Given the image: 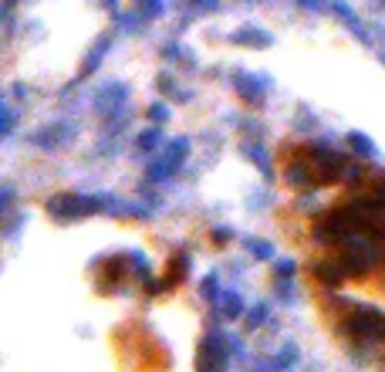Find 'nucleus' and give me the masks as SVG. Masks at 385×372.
Listing matches in <instances>:
<instances>
[{
	"instance_id": "1",
	"label": "nucleus",
	"mask_w": 385,
	"mask_h": 372,
	"mask_svg": "<svg viewBox=\"0 0 385 372\" xmlns=\"http://www.w3.org/2000/svg\"><path fill=\"white\" fill-rule=\"evenodd\" d=\"M102 207V196H78V193H61L48 200V214L55 220H78V216L95 214Z\"/></svg>"
},
{
	"instance_id": "2",
	"label": "nucleus",
	"mask_w": 385,
	"mask_h": 372,
	"mask_svg": "<svg viewBox=\"0 0 385 372\" xmlns=\"http://www.w3.org/2000/svg\"><path fill=\"white\" fill-rule=\"evenodd\" d=\"M342 251H345V271L348 275H365L368 268L375 264V257H379V251H375V244L372 240H365V237H355L348 234L345 240H342Z\"/></svg>"
},
{
	"instance_id": "3",
	"label": "nucleus",
	"mask_w": 385,
	"mask_h": 372,
	"mask_svg": "<svg viewBox=\"0 0 385 372\" xmlns=\"http://www.w3.org/2000/svg\"><path fill=\"white\" fill-rule=\"evenodd\" d=\"M351 230H355V220H351V214H348V207H345V210H335L328 220H321V223L314 227V240L335 244V240H345Z\"/></svg>"
},
{
	"instance_id": "4",
	"label": "nucleus",
	"mask_w": 385,
	"mask_h": 372,
	"mask_svg": "<svg viewBox=\"0 0 385 372\" xmlns=\"http://www.w3.org/2000/svg\"><path fill=\"white\" fill-rule=\"evenodd\" d=\"M348 332L358 335V338H385V315L382 312H362L348 318Z\"/></svg>"
},
{
	"instance_id": "5",
	"label": "nucleus",
	"mask_w": 385,
	"mask_h": 372,
	"mask_svg": "<svg viewBox=\"0 0 385 372\" xmlns=\"http://www.w3.org/2000/svg\"><path fill=\"white\" fill-rule=\"evenodd\" d=\"M186 149H190V139H176L173 146H169V153H166V159H162V163H155L153 170H149V177H153V179L173 177L176 170H179V163H183V156H186Z\"/></svg>"
},
{
	"instance_id": "6",
	"label": "nucleus",
	"mask_w": 385,
	"mask_h": 372,
	"mask_svg": "<svg viewBox=\"0 0 385 372\" xmlns=\"http://www.w3.org/2000/svg\"><path fill=\"white\" fill-rule=\"evenodd\" d=\"M233 85H237V92L247 98V102H253V105H260L264 102V95H267V78H257V75H247V71H240L237 78H233Z\"/></svg>"
},
{
	"instance_id": "7",
	"label": "nucleus",
	"mask_w": 385,
	"mask_h": 372,
	"mask_svg": "<svg viewBox=\"0 0 385 372\" xmlns=\"http://www.w3.org/2000/svg\"><path fill=\"white\" fill-rule=\"evenodd\" d=\"M227 362V352H223V338L220 335H210L203 342V355H200V369H213V366H223Z\"/></svg>"
},
{
	"instance_id": "8",
	"label": "nucleus",
	"mask_w": 385,
	"mask_h": 372,
	"mask_svg": "<svg viewBox=\"0 0 385 372\" xmlns=\"http://www.w3.org/2000/svg\"><path fill=\"white\" fill-rule=\"evenodd\" d=\"M125 98H129V88H125V85H108V88H102V92H98V112H118Z\"/></svg>"
},
{
	"instance_id": "9",
	"label": "nucleus",
	"mask_w": 385,
	"mask_h": 372,
	"mask_svg": "<svg viewBox=\"0 0 385 372\" xmlns=\"http://www.w3.org/2000/svg\"><path fill=\"white\" fill-rule=\"evenodd\" d=\"M314 275L321 277L328 288H338L348 271H345V264H338V261H318V264H314Z\"/></svg>"
},
{
	"instance_id": "10",
	"label": "nucleus",
	"mask_w": 385,
	"mask_h": 372,
	"mask_svg": "<svg viewBox=\"0 0 385 372\" xmlns=\"http://www.w3.org/2000/svg\"><path fill=\"white\" fill-rule=\"evenodd\" d=\"M240 149H244V156L251 159L264 177H270V163H267V153H264V146H260V142H244Z\"/></svg>"
},
{
	"instance_id": "11",
	"label": "nucleus",
	"mask_w": 385,
	"mask_h": 372,
	"mask_svg": "<svg viewBox=\"0 0 385 372\" xmlns=\"http://www.w3.org/2000/svg\"><path fill=\"white\" fill-rule=\"evenodd\" d=\"M331 11H335L338 18L345 20V24H348V27H351V31H355V34H358V38H362V41H368V31H365V27H362V20L355 18V11H348V7H345V4H342V0H335V4H331Z\"/></svg>"
},
{
	"instance_id": "12",
	"label": "nucleus",
	"mask_w": 385,
	"mask_h": 372,
	"mask_svg": "<svg viewBox=\"0 0 385 372\" xmlns=\"http://www.w3.org/2000/svg\"><path fill=\"white\" fill-rule=\"evenodd\" d=\"M68 139H71V129H68V125H51V132H38L34 142L51 149V146H61V142H68Z\"/></svg>"
},
{
	"instance_id": "13",
	"label": "nucleus",
	"mask_w": 385,
	"mask_h": 372,
	"mask_svg": "<svg viewBox=\"0 0 385 372\" xmlns=\"http://www.w3.org/2000/svg\"><path fill=\"white\" fill-rule=\"evenodd\" d=\"M284 179H288L290 186H311V170L304 166V163H290Z\"/></svg>"
},
{
	"instance_id": "14",
	"label": "nucleus",
	"mask_w": 385,
	"mask_h": 372,
	"mask_svg": "<svg viewBox=\"0 0 385 372\" xmlns=\"http://www.w3.org/2000/svg\"><path fill=\"white\" fill-rule=\"evenodd\" d=\"M233 41H237V44H257V48H267V44H270V34L247 27V31H237V34H233Z\"/></svg>"
},
{
	"instance_id": "15",
	"label": "nucleus",
	"mask_w": 385,
	"mask_h": 372,
	"mask_svg": "<svg viewBox=\"0 0 385 372\" xmlns=\"http://www.w3.org/2000/svg\"><path fill=\"white\" fill-rule=\"evenodd\" d=\"M348 142H351V149H355V153H358L362 159H372V156H375V142H372L368 136H362V132H351V136H348Z\"/></svg>"
},
{
	"instance_id": "16",
	"label": "nucleus",
	"mask_w": 385,
	"mask_h": 372,
	"mask_svg": "<svg viewBox=\"0 0 385 372\" xmlns=\"http://www.w3.org/2000/svg\"><path fill=\"white\" fill-rule=\"evenodd\" d=\"M244 247H247L253 257H264V261L274 257V247H270V244H260V240H253V237H244Z\"/></svg>"
},
{
	"instance_id": "17",
	"label": "nucleus",
	"mask_w": 385,
	"mask_h": 372,
	"mask_svg": "<svg viewBox=\"0 0 385 372\" xmlns=\"http://www.w3.org/2000/svg\"><path fill=\"white\" fill-rule=\"evenodd\" d=\"M223 312L230 315V318H237V315L244 312V301H240V294H237V291H227V294H223Z\"/></svg>"
},
{
	"instance_id": "18",
	"label": "nucleus",
	"mask_w": 385,
	"mask_h": 372,
	"mask_svg": "<svg viewBox=\"0 0 385 372\" xmlns=\"http://www.w3.org/2000/svg\"><path fill=\"white\" fill-rule=\"evenodd\" d=\"M203 298L206 301H220V281H216V275L203 277Z\"/></svg>"
},
{
	"instance_id": "19",
	"label": "nucleus",
	"mask_w": 385,
	"mask_h": 372,
	"mask_svg": "<svg viewBox=\"0 0 385 372\" xmlns=\"http://www.w3.org/2000/svg\"><path fill=\"white\" fill-rule=\"evenodd\" d=\"M105 51H108V41L102 38L95 44V51H92V58H88V64H85V75H92V71H95L98 68V61H102V55H105Z\"/></svg>"
},
{
	"instance_id": "20",
	"label": "nucleus",
	"mask_w": 385,
	"mask_h": 372,
	"mask_svg": "<svg viewBox=\"0 0 385 372\" xmlns=\"http://www.w3.org/2000/svg\"><path fill=\"white\" fill-rule=\"evenodd\" d=\"M159 142H162V129H153V132L139 136V149H155Z\"/></svg>"
},
{
	"instance_id": "21",
	"label": "nucleus",
	"mask_w": 385,
	"mask_h": 372,
	"mask_svg": "<svg viewBox=\"0 0 385 372\" xmlns=\"http://www.w3.org/2000/svg\"><path fill=\"white\" fill-rule=\"evenodd\" d=\"M129 261H132V271H139V277L149 281V261H146V254H129Z\"/></svg>"
},
{
	"instance_id": "22",
	"label": "nucleus",
	"mask_w": 385,
	"mask_h": 372,
	"mask_svg": "<svg viewBox=\"0 0 385 372\" xmlns=\"http://www.w3.org/2000/svg\"><path fill=\"white\" fill-rule=\"evenodd\" d=\"M290 362H298V349H294V345H288L284 352L274 359V366H277V369H284V366H290Z\"/></svg>"
},
{
	"instance_id": "23",
	"label": "nucleus",
	"mask_w": 385,
	"mask_h": 372,
	"mask_svg": "<svg viewBox=\"0 0 385 372\" xmlns=\"http://www.w3.org/2000/svg\"><path fill=\"white\" fill-rule=\"evenodd\" d=\"M338 179H348V183H351V179H362V166L345 163V166H342V173H338Z\"/></svg>"
},
{
	"instance_id": "24",
	"label": "nucleus",
	"mask_w": 385,
	"mask_h": 372,
	"mask_svg": "<svg viewBox=\"0 0 385 372\" xmlns=\"http://www.w3.org/2000/svg\"><path fill=\"white\" fill-rule=\"evenodd\" d=\"M264 318H267V305H257V308L251 312V318H247V325L257 329V325H264Z\"/></svg>"
},
{
	"instance_id": "25",
	"label": "nucleus",
	"mask_w": 385,
	"mask_h": 372,
	"mask_svg": "<svg viewBox=\"0 0 385 372\" xmlns=\"http://www.w3.org/2000/svg\"><path fill=\"white\" fill-rule=\"evenodd\" d=\"M139 7H142L149 18H155V14L162 11V0H139Z\"/></svg>"
},
{
	"instance_id": "26",
	"label": "nucleus",
	"mask_w": 385,
	"mask_h": 372,
	"mask_svg": "<svg viewBox=\"0 0 385 372\" xmlns=\"http://www.w3.org/2000/svg\"><path fill=\"white\" fill-rule=\"evenodd\" d=\"M149 118H153V122H166V118H169V109H166V105H153V109H149Z\"/></svg>"
},
{
	"instance_id": "27",
	"label": "nucleus",
	"mask_w": 385,
	"mask_h": 372,
	"mask_svg": "<svg viewBox=\"0 0 385 372\" xmlns=\"http://www.w3.org/2000/svg\"><path fill=\"white\" fill-rule=\"evenodd\" d=\"M274 268H277V275H281V277H290L294 271H298V268H294V261H277Z\"/></svg>"
},
{
	"instance_id": "28",
	"label": "nucleus",
	"mask_w": 385,
	"mask_h": 372,
	"mask_svg": "<svg viewBox=\"0 0 385 372\" xmlns=\"http://www.w3.org/2000/svg\"><path fill=\"white\" fill-rule=\"evenodd\" d=\"M10 125H14V112L4 105V136H10Z\"/></svg>"
},
{
	"instance_id": "29",
	"label": "nucleus",
	"mask_w": 385,
	"mask_h": 372,
	"mask_svg": "<svg viewBox=\"0 0 385 372\" xmlns=\"http://www.w3.org/2000/svg\"><path fill=\"white\" fill-rule=\"evenodd\" d=\"M213 240H220V244H223V240H230V230H227V227H220V230H213Z\"/></svg>"
},
{
	"instance_id": "30",
	"label": "nucleus",
	"mask_w": 385,
	"mask_h": 372,
	"mask_svg": "<svg viewBox=\"0 0 385 372\" xmlns=\"http://www.w3.org/2000/svg\"><path fill=\"white\" fill-rule=\"evenodd\" d=\"M10 186H4V200H0V207H4V214H7V207H10Z\"/></svg>"
},
{
	"instance_id": "31",
	"label": "nucleus",
	"mask_w": 385,
	"mask_h": 372,
	"mask_svg": "<svg viewBox=\"0 0 385 372\" xmlns=\"http://www.w3.org/2000/svg\"><path fill=\"white\" fill-rule=\"evenodd\" d=\"M192 4H200V7H210V11L216 7V0H192Z\"/></svg>"
},
{
	"instance_id": "32",
	"label": "nucleus",
	"mask_w": 385,
	"mask_h": 372,
	"mask_svg": "<svg viewBox=\"0 0 385 372\" xmlns=\"http://www.w3.org/2000/svg\"><path fill=\"white\" fill-rule=\"evenodd\" d=\"M105 4H108V7H112V11H115V0H105Z\"/></svg>"
}]
</instances>
